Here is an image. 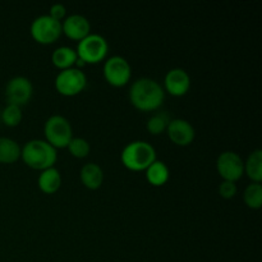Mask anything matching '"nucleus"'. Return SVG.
<instances>
[{
	"instance_id": "f257e3e1",
	"label": "nucleus",
	"mask_w": 262,
	"mask_h": 262,
	"mask_svg": "<svg viewBox=\"0 0 262 262\" xmlns=\"http://www.w3.org/2000/svg\"><path fill=\"white\" fill-rule=\"evenodd\" d=\"M165 97L163 87L158 81L148 77L136 79L129 89V100L137 109L151 112L161 106Z\"/></svg>"
},
{
	"instance_id": "f03ea898",
	"label": "nucleus",
	"mask_w": 262,
	"mask_h": 262,
	"mask_svg": "<svg viewBox=\"0 0 262 262\" xmlns=\"http://www.w3.org/2000/svg\"><path fill=\"white\" fill-rule=\"evenodd\" d=\"M20 156L28 166L43 170L54 166L58 152L46 140H31L20 148Z\"/></svg>"
},
{
	"instance_id": "7ed1b4c3",
	"label": "nucleus",
	"mask_w": 262,
	"mask_h": 262,
	"mask_svg": "<svg viewBox=\"0 0 262 262\" xmlns=\"http://www.w3.org/2000/svg\"><path fill=\"white\" fill-rule=\"evenodd\" d=\"M122 163L130 170H146L156 160V151L146 141H132L124 146L120 154Z\"/></svg>"
},
{
	"instance_id": "20e7f679",
	"label": "nucleus",
	"mask_w": 262,
	"mask_h": 262,
	"mask_svg": "<svg viewBox=\"0 0 262 262\" xmlns=\"http://www.w3.org/2000/svg\"><path fill=\"white\" fill-rule=\"evenodd\" d=\"M46 141L54 147H66L73 137L71 122L64 115L54 114L48 118L43 125Z\"/></svg>"
},
{
	"instance_id": "39448f33",
	"label": "nucleus",
	"mask_w": 262,
	"mask_h": 262,
	"mask_svg": "<svg viewBox=\"0 0 262 262\" xmlns=\"http://www.w3.org/2000/svg\"><path fill=\"white\" fill-rule=\"evenodd\" d=\"M107 50H109V43L104 36L99 33H90L86 37L78 41L77 45V55L84 63H97L105 59Z\"/></svg>"
},
{
	"instance_id": "423d86ee",
	"label": "nucleus",
	"mask_w": 262,
	"mask_h": 262,
	"mask_svg": "<svg viewBox=\"0 0 262 262\" xmlns=\"http://www.w3.org/2000/svg\"><path fill=\"white\" fill-rule=\"evenodd\" d=\"M87 77L82 69L67 68L61 69L55 77V87L58 92L66 96H74L86 87Z\"/></svg>"
},
{
	"instance_id": "0eeeda50",
	"label": "nucleus",
	"mask_w": 262,
	"mask_h": 262,
	"mask_svg": "<svg viewBox=\"0 0 262 262\" xmlns=\"http://www.w3.org/2000/svg\"><path fill=\"white\" fill-rule=\"evenodd\" d=\"M31 35L37 42L51 43L58 40L61 33V22L49 14H41L31 23Z\"/></svg>"
},
{
	"instance_id": "6e6552de",
	"label": "nucleus",
	"mask_w": 262,
	"mask_h": 262,
	"mask_svg": "<svg viewBox=\"0 0 262 262\" xmlns=\"http://www.w3.org/2000/svg\"><path fill=\"white\" fill-rule=\"evenodd\" d=\"M104 77L112 86L120 87L128 83L132 74L129 61L120 55H113L104 64Z\"/></svg>"
},
{
	"instance_id": "1a4fd4ad",
	"label": "nucleus",
	"mask_w": 262,
	"mask_h": 262,
	"mask_svg": "<svg viewBox=\"0 0 262 262\" xmlns=\"http://www.w3.org/2000/svg\"><path fill=\"white\" fill-rule=\"evenodd\" d=\"M216 168L224 181L235 182L245 173V161L234 151H223L217 156Z\"/></svg>"
},
{
	"instance_id": "9d476101",
	"label": "nucleus",
	"mask_w": 262,
	"mask_h": 262,
	"mask_svg": "<svg viewBox=\"0 0 262 262\" xmlns=\"http://www.w3.org/2000/svg\"><path fill=\"white\" fill-rule=\"evenodd\" d=\"M33 94L32 82L25 76H15L8 81L5 87V97L8 104L13 105H25L30 101Z\"/></svg>"
},
{
	"instance_id": "9b49d317",
	"label": "nucleus",
	"mask_w": 262,
	"mask_h": 262,
	"mask_svg": "<svg viewBox=\"0 0 262 262\" xmlns=\"http://www.w3.org/2000/svg\"><path fill=\"white\" fill-rule=\"evenodd\" d=\"M91 25L90 20L84 15L74 13L64 18V22L61 23V32L66 33L72 40L81 41L82 38L90 35Z\"/></svg>"
},
{
	"instance_id": "f8f14e48",
	"label": "nucleus",
	"mask_w": 262,
	"mask_h": 262,
	"mask_svg": "<svg viewBox=\"0 0 262 262\" xmlns=\"http://www.w3.org/2000/svg\"><path fill=\"white\" fill-rule=\"evenodd\" d=\"M168 136L176 145L187 146L193 141L194 138V128L188 120L182 119V118H176L169 122Z\"/></svg>"
},
{
	"instance_id": "ddd939ff",
	"label": "nucleus",
	"mask_w": 262,
	"mask_h": 262,
	"mask_svg": "<svg viewBox=\"0 0 262 262\" xmlns=\"http://www.w3.org/2000/svg\"><path fill=\"white\" fill-rule=\"evenodd\" d=\"M164 83L169 94L174 96H182L191 87V77L184 69L173 68L165 74Z\"/></svg>"
},
{
	"instance_id": "4468645a",
	"label": "nucleus",
	"mask_w": 262,
	"mask_h": 262,
	"mask_svg": "<svg viewBox=\"0 0 262 262\" xmlns=\"http://www.w3.org/2000/svg\"><path fill=\"white\" fill-rule=\"evenodd\" d=\"M37 183L42 192H45V193H54V192L58 191L61 184L60 171L55 166L43 169V170H41L40 176H38Z\"/></svg>"
},
{
	"instance_id": "2eb2a0df",
	"label": "nucleus",
	"mask_w": 262,
	"mask_h": 262,
	"mask_svg": "<svg viewBox=\"0 0 262 262\" xmlns=\"http://www.w3.org/2000/svg\"><path fill=\"white\" fill-rule=\"evenodd\" d=\"M79 177H81L82 183L87 188L96 189L102 184V181H104V171H102V169L97 164L87 163L82 166Z\"/></svg>"
},
{
	"instance_id": "dca6fc26",
	"label": "nucleus",
	"mask_w": 262,
	"mask_h": 262,
	"mask_svg": "<svg viewBox=\"0 0 262 262\" xmlns=\"http://www.w3.org/2000/svg\"><path fill=\"white\" fill-rule=\"evenodd\" d=\"M77 58H78L77 51L71 46H59L51 54V60L54 66L60 69L71 68L76 63Z\"/></svg>"
},
{
	"instance_id": "f3484780",
	"label": "nucleus",
	"mask_w": 262,
	"mask_h": 262,
	"mask_svg": "<svg viewBox=\"0 0 262 262\" xmlns=\"http://www.w3.org/2000/svg\"><path fill=\"white\" fill-rule=\"evenodd\" d=\"M169 168L164 161L155 160L146 169V178L154 186H163L169 179Z\"/></svg>"
},
{
	"instance_id": "a211bd4d",
	"label": "nucleus",
	"mask_w": 262,
	"mask_h": 262,
	"mask_svg": "<svg viewBox=\"0 0 262 262\" xmlns=\"http://www.w3.org/2000/svg\"><path fill=\"white\" fill-rule=\"evenodd\" d=\"M19 156L20 147L17 141L9 137H0V163H14Z\"/></svg>"
},
{
	"instance_id": "6ab92c4d",
	"label": "nucleus",
	"mask_w": 262,
	"mask_h": 262,
	"mask_svg": "<svg viewBox=\"0 0 262 262\" xmlns=\"http://www.w3.org/2000/svg\"><path fill=\"white\" fill-rule=\"evenodd\" d=\"M245 171L252 182L261 183L262 179V151L260 148L252 151L245 163Z\"/></svg>"
},
{
	"instance_id": "aec40b11",
	"label": "nucleus",
	"mask_w": 262,
	"mask_h": 262,
	"mask_svg": "<svg viewBox=\"0 0 262 262\" xmlns=\"http://www.w3.org/2000/svg\"><path fill=\"white\" fill-rule=\"evenodd\" d=\"M245 202L251 209H260L262 205V186L257 182H252L245 189Z\"/></svg>"
},
{
	"instance_id": "412c9836",
	"label": "nucleus",
	"mask_w": 262,
	"mask_h": 262,
	"mask_svg": "<svg viewBox=\"0 0 262 262\" xmlns=\"http://www.w3.org/2000/svg\"><path fill=\"white\" fill-rule=\"evenodd\" d=\"M170 117H169L168 112H160L156 114L151 115L147 120V130L152 135H159V133L164 132L168 128L169 122H170Z\"/></svg>"
},
{
	"instance_id": "4be33fe9",
	"label": "nucleus",
	"mask_w": 262,
	"mask_h": 262,
	"mask_svg": "<svg viewBox=\"0 0 262 262\" xmlns=\"http://www.w3.org/2000/svg\"><path fill=\"white\" fill-rule=\"evenodd\" d=\"M2 119L4 122V124L9 125V127H14V125L19 124L20 120H22V110H20V106L8 104L2 112Z\"/></svg>"
},
{
	"instance_id": "5701e85b",
	"label": "nucleus",
	"mask_w": 262,
	"mask_h": 262,
	"mask_svg": "<svg viewBox=\"0 0 262 262\" xmlns=\"http://www.w3.org/2000/svg\"><path fill=\"white\" fill-rule=\"evenodd\" d=\"M68 148L76 158H84L90 152V143L83 137H72L68 143Z\"/></svg>"
},
{
	"instance_id": "b1692460",
	"label": "nucleus",
	"mask_w": 262,
	"mask_h": 262,
	"mask_svg": "<svg viewBox=\"0 0 262 262\" xmlns=\"http://www.w3.org/2000/svg\"><path fill=\"white\" fill-rule=\"evenodd\" d=\"M219 193L224 199H232V197H234L235 193H237V184H235V182L223 181L219 186Z\"/></svg>"
},
{
	"instance_id": "393cba45",
	"label": "nucleus",
	"mask_w": 262,
	"mask_h": 262,
	"mask_svg": "<svg viewBox=\"0 0 262 262\" xmlns=\"http://www.w3.org/2000/svg\"><path fill=\"white\" fill-rule=\"evenodd\" d=\"M49 15H50V17H53L54 19H56L60 22L63 18L67 17V8L64 7V4H61V3H55V4L51 5Z\"/></svg>"
}]
</instances>
